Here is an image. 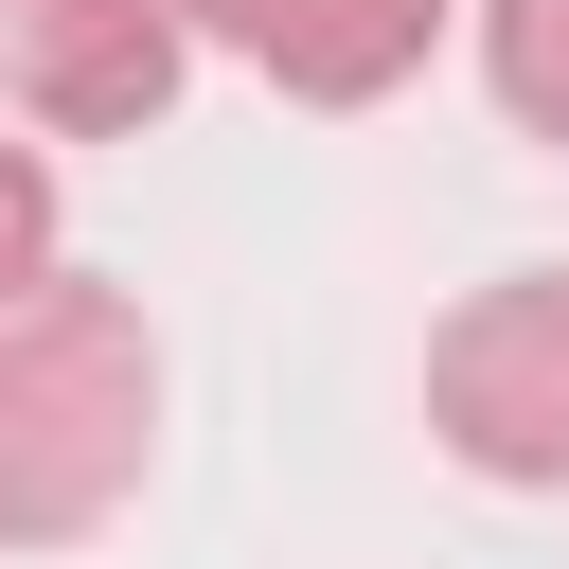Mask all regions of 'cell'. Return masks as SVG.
<instances>
[{
    "mask_svg": "<svg viewBox=\"0 0 569 569\" xmlns=\"http://www.w3.org/2000/svg\"><path fill=\"white\" fill-rule=\"evenodd\" d=\"M160 462V338L124 284L36 267L0 302V551H71Z\"/></svg>",
    "mask_w": 569,
    "mask_h": 569,
    "instance_id": "obj_1",
    "label": "cell"
},
{
    "mask_svg": "<svg viewBox=\"0 0 569 569\" xmlns=\"http://www.w3.org/2000/svg\"><path fill=\"white\" fill-rule=\"evenodd\" d=\"M427 427H445L462 480L569 498V267H516L427 338Z\"/></svg>",
    "mask_w": 569,
    "mask_h": 569,
    "instance_id": "obj_2",
    "label": "cell"
},
{
    "mask_svg": "<svg viewBox=\"0 0 569 569\" xmlns=\"http://www.w3.org/2000/svg\"><path fill=\"white\" fill-rule=\"evenodd\" d=\"M178 0H0V124L53 142H142L178 107Z\"/></svg>",
    "mask_w": 569,
    "mask_h": 569,
    "instance_id": "obj_3",
    "label": "cell"
},
{
    "mask_svg": "<svg viewBox=\"0 0 569 569\" xmlns=\"http://www.w3.org/2000/svg\"><path fill=\"white\" fill-rule=\"evenodd\" d=\"M462 0H178V36L249 53L284 107H391L427 53H445Z\"/></svg>",
    "mask_w": 569,
    "mask_h": 569,
    "instance_id": "obj_4",
    "label": "cell"
},
{
    "mask_svg": "<svg viewBox=\"0 0 569 569\" xmlns=\"http://www.w3.org/2000/svg\"><path fill=\"white\" fill-rule=\"evenodd\" d=\"M480 89L533 142H569V0H480Z\"/></svg>",
    "mask_w": 569,
    "mask_h": 569,
    "instance_id": "obj_5",
    "label": "cell"
},
{
    "mask_svg": "<svg viewBox=\"0 0 569 569\" xmlns=\"http://www.w3.org/2000/svg\"><path fill=\"white\" fill-rule=\"evenodd\" d=\"M36 267H53V160H36L18 124H0V302H18Z\"/></svg>",
    "mask_w": 569,
    "mask_h": 569,
    "instance_id": "obj_6",
    "label": "cell"
}]
</instances>
